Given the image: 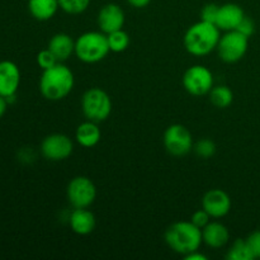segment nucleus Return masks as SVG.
<instances>
[{
  "mask_svg": "<svg viewBox=\"0 0 260 260\" xmlns=\"http://www.w3.org/2000/svg\"><path fill=\"white\" fill-rule=\"evenodd\" d=\"M75 84L74 74L62 62L43 70L40 79V91L47 101L57 102L71 93Z\"/></svg>",
  "mask_w": 260,
  "mask_h": 260,
  "instance_id": "1",
  "label": "nucleus"
},
{
  "mask_svg": "<svg viewBox=\"0 0 260 260\" xmlns=\"http://www.w3.org/2000/svg\"><path fill=\"white\" fill-rule=\"evenodd\" d=\"M220 38V29L217 25L200 20L188 28L183 38V43L190 55L206 56L217 48Z\"/></svg>",
  "mask_w": 260,
  "mask_h": 260,
  "instance_id": "2",
  "label": "nucleus"
},
{
  "mask_svg": "<svg viewBox=\"0 0 260 260\" xmlns=\"http://www.w3.org/2000/svg\"><path fill=\"white\" fill-rule=\"evenodd\" d=\"M165 241L173 251L185 256L200 249L203 243L202 230L190 221H178L165 231Z\"/></svg>",
  "mask_w": 260,
  "mask_h": 260,
  "instance_id": "3",
  "label": "nucleus"
},
{
  "mask_svg": "<svg viewBox=\"0 0 260 260\" xmlns=\"http://www.w3.org/2000/svg\"><path fill=\"white\" fill-rule=\"evenodd\" d=\"M109 51L107 35L103 32H85L75 41L76 57L85 63L99 62Z\"/></svg>",
  "mask_w": 260,
  "mask_h": 260,
  "instance_id": "4",
  "label": "nucleus"
},
{
  "mask_svg": "<svg viewBox=\"0 0 260 260\" xmlns=\"http://www.w3.org/2000/svg\"><path fill=\"white\" fill-rule=\"evenodd\" d=\"M81 109L88 121L99 123L111 116L112 99L101 88H90L81 98Z\"/></svg>",
  "mask_w": 260,
  "mask_h": 260,
  "instance_id": "5",
  "label": "nucleus"
},
{
  "mask_svg": "<svg viewBox=\"0 0 260 260\" xmlns=\"http://www.w3.org/2000/svg\"><path fill=\"white\" fill-rule=\"evenodd\" d=\"M249 38L238 30H229L220 38L217 45L218 56L226 63L240 61L248 52Z\"/></svg>",
  "mask_w": 260,
  "mask_h": 260,
  "instance_id": "6",
  "label": "nucleus"
},
{
  "mask_svg": "<svg viewBox=\"0 0 260 260\" xmlns=\"http://www.w3.org/2000/svg\"><path fill=\"white\" fill-rule=\"evenodd\" d=\"M66 196L74 208H88L96 198V188L88 177L73 178L68 184Z\"/></svg>",
  "mask_w": 260,
  "mask_h": 260,
  "instance_id": "7",
  "label": "nucleus"
},
{
  "mask_svg": "<svg viewBox=\"0 0 260 260\" xmlns=\"http://www.w3.org/2000/svg\"><path fill=\"white\" fill-rule=\"evenodd\" d=\"M183 86L189 94L202 96L213 88V75L206 66L193 65L183 75Z\"/></svg>",
  "mask_w": 260,
  "mask_h": 260,
  "instance_id": "8",
  "label": "nucleus"
},
{
  "mask_svg": "<svg viewBox=\"0 0 260 260\" xmlns=\"http://www.w3.org/2000/svg\"><path fill=\"white\" fill-rule=\"evenodd\" d=\"M164 146L173 156H184L193 149V137L183 124H172L164 134Z\"/></svg>",
  "mask_w": 260,
  "mask_h": 260,
  "instance_id": "9",
  "label": "nucleus"
},
{
  "mask_svg": "<svg viewBox=\"0 0 260 260\" xmlns=\"http://www.w3.org/2000/svg\"><path fill=\"white\" fill-rule=\"evenodd\" d=\"M74 144L69 136L63 134H52L45 137L41 144L43 157L50 161H62L73 154Z\"/></svg>",
  "mask_w": 260,
  "mask_h": 260,
  "instance_id": "10",
  "label": "nucleus"
},
{
  "mask_svg": "<svg viewBox=\"0 0 260 260\" xmlns=\"http://www.w3.org/2000/svg\"><path fill=\"white\" fill-rule=\"evenodd\" d=\"M202 208L208 212L212 218H222L230 212L231 198L225 190L211 189L203 196Z\"/></svg>",
  "mask_w": 260,
  "mask_h": 260,
  "instance_id": "11",
  "label": "nucleus"
},
{
  "mask_svg": "<svg viewBox=\"0 0 260 260\" xmlns=\"http://www.w3.org/2000/svg\"><path fill=\"white\" fill-rule=\"evenodd\" d=\"M124 22H126L124 12L118 4L109 3L99 10L98 25L102 32L106 33V35L114 32V30L122 29Z\"/></svg>",
  "mask_w": 260,
  "mask_h": 260,
  "instance_id": "12",
  "label": "nucleus"
},
{
  "mask_svg": "<svg viewBox=\"0 0 260 260\" xmlns=\"http://www.w3.org/2000/svg\"><path fill=\"white\" fill-rule=\"evenodd\" d=\"M20 84L19 68L13 61H0V95H15Z\"/></svg>",
  "mask_w": 260,
  "mask_h": 260,
  "instance_id": "13",
  "label": "nucleus"
},
{
  "mask_svg": "<svg viewBox=\"0 0 260 260\" xmlns=\"http://www.w3.org/2000/svg\"><path fill=\"white\" fill-rule=\"evenodd\" d=\"M245 18L243 8L234 3H228L218 7L217 17H216L215 24L220 30H235L239 27L241 20Z\"/></svg>",
  "mask_w": 260,
  "mask_h": 260,
  "instance_id": "14",
  "label": "nucleus"
},
{
  "mask_svg": "<svg viewBox=\"0 0 260 260\" xmlns=\"http://www.w3.org/2000/svg\"><path fill=\"white\" fill-rule=\"evenodd\" d=\"M202 239L203 243L210 248L220 249L229 243L230 233L223 223L212 221L202 229Z\"/></svg>",
  "mask_w": 260,
  "mask_h": 260,
  "instance_id": "15",
  "label": "nucleus"
},
{
  "mask_svg": "<svg viewBox=\"0 0 260 260\" xmlns=\"http://www.w3.org/2000/svg\"><path fill=\"white\" fill-rule=\"evenodd\" d=\"M71 230L81 236L89 235L95 228V217L88 208H75L69 218Z\"/></svg>",
  "mask_w": 260,
  "mask_h": 260,
  "instance_id": "16",
  "label": "nucleus"
},
{
  "mask_svg": "<svg viewBox=\"0 0 260 260\" xmlns=\"http://www.w3.org/2000/svg\"><path fill=\"white\" fill-rule=\"evenodd\" d=\"M47 48L56 56L58 62H63L75 53V41L68 33H56L48 42Z\"/></svg>",
  "mask_w": 260,
  "mask_h": 260,
  "instance_id": "17",
  "label": "nucleus"
},
{
  "mask_svg": "<svg viewBox=\"0 0 260 260\" xmlns=\"http://www.w3.org/2000/svg\"><path fill=\"white\" fill-rule=\"evenodd\" d=\"M102 137L101 128L98 123L93 121H86L79 124L75 132V140L80 146L83 147H94L99 144Z\"/></svg>",
  "mask_w": 260,
  "mask_h": 260,
  "instance_id": "18",
  "label": "nucleus"
},
{
  "mask_svg": "<svg viewBox=\"0 0 260 260\" xmlns=\"http://www.w3.org/2000/svg\"><path fill=\"white\" fill-rule=\"evenodd\" d=\"M58 0H28V10L35 19L45 22L57 13Z\"/></svg>",
  "mask_w": 260,
  "mask_h": 260,
  "instance_id": "19",
  "label": "nucleus"
},
{
  "mask_svg": "<svg viewBox=\"0 0 260 260\" xmlns=\"http://www.w3.org/2000/svg\"><path fill=\"white\" fill-rule=\"evenodd\" d=\"M210 101L217 108H228L234 102V93L229 86L218 85L213 86L210 91Z\"/></svg>",
  "mask_w": 260,
  "mask_h": 260,
  "instance_id": "20",
  "label": "nucleus"
},
{
  "mask_svg": "<svg viewBox=\"0 0 260 260\" xmlns=\"http://www.w3.org/2000/svg\"><path fill=\"white\" fill-rule=\"evenodd\" d=\"M107 40H108L109 50L116 53L126 51L129 46V41H131L128 33L124 32L123 29H118L112 33H108Z\"/></svg>",
  "mask_w": 260,
  "mask_h": 260,
  "instance_id": "21",
  "label": "nucleus"
},
{
  "mask_svg": "<svg viewBox=\"0 0 260 260\" xmlns=\"http://www.w3.org/2000/svg\"><path fill=\"white\" fill-rule=\"evenodd\" d=\"M226 258L229 260H253L254 255L251 253L246 240L238 239V240L234 241L233 246L229 249V253Z\"/></svg>",
  "mask_w": 260,
  "mask_h": 260,
  "instance_id": "22",
  "label": "nucleus"
},
{
  "mask_svg": "<svg viewBox=\"0 0 260 260\" xmlns=\"http://www.w3.org/2000/svg\"><path fill=\"white\" fill-rule=\"evenodd\" d=\"M58 5H60V9H62L68 14L76 15L81 14L88 9L90 0H58Z\"/></svg>",
  "mask_w": 260,
  "mask_h": 260,
  "instance_id": "23",
  "label": "nucleus"
},
{
  "mask_svg": "<svg viewBox=\"0 0 260 260\" xmlns=\"http://www.w3.org/2000/svg\"><path fill=\"white\" fill-rule=\"evenodd\" d=\"M194 151L202 159H210L215 155L216 152V145L212 140L203 139L200 140L197 144L194 145Z\"/></svg>",
  "mask_w": 260,
  "mask_h": 260,
  "instance_id": "24",
  "label": "nucleus"
},
{
  "mask_svg": "<svg viewBox=\"0 0 260 260\" xmlns=\"http://www.w3.org/2000/svg\"><path fill=\"white\" fill-rule=\"evenodd\" d=\"M58 60L56 58V56L48 48L47 50H42L37 55V63L42 70H47V69L55 66Z\"/></svg>",
  "mask_w": 260,
  "mask_h": 260,
  "instance_id": "25",
  "label": "nucleus"
},
{
  "mask_svg": "<svg viewBox=\"0 0 260 260\" xmlns=\"http://www.w3.org/2000/svg\"><path fill=\"white\" fill-rule=\"evenodd\" d=\"M211 218L212 217L208 215L207 211L203 210L202 208V210H198L193 213L192 218H190V222H192L193 225L197 226L198 229H201V230H202L203 228H206V226L211 222Z\"/></svg>",
  "mask_w": 260,
  "mask_h": 260,
  "instance_id": "26",
  "label": "nucleus"
},
{
  "mask_svg": "<svg viewBox=\"0 0 260 260\" xmlns=\"http://www.w3.org/2000/svg\"><path fill=\"white\" fill-rule=\"evenodd\" d=\"M218 7H220V5H216V4L205 5V7L202 8V10H201V20H205V22L213 23V24H215L216 17H217Z\"/></svg>",
  "mask_w": 260,
  "mask_h": 260,
  "instance_id": "27",
  "label": "nucleus"
},
{
  "mask_svg": "<svg viewBox=\"0 0 260 260\" xmlns=\"http://www.w3.org/2000/svg\"><path fill=\"white\" fill-rule=\"evenodd\" d=\"M246 243L253 253L254 259L260 258V231H254L253 234H250L246 239Z\"/></svg>",
  "mask_w": 260,
  "mask_h": 260,
  "instance_id": "28",
  "label": "nucleus"
},
{
  "mask_svg": "<svg viewBox=\"0 0 260 260\" xmlns=\"http://www.w3.org/2000/svg\"><path fill=\"white\" fill-rule=\"evenodd\" d=\"M235 30L243 33L244 36H246V37L249 38L253 36L254 30H255V25H254V22L250 19V18L245 17L243 20H241L240 24H239V27L236 28Z\"/></svg>",
  "mask_w": 260,
  "mask_h": 260,
  "instance_id": "29",
  "label": "nucleus"
},
{
  "mask_svg": "<svg viewBox=\"0 0 260 260\" xmlns=\"http://www.w3.org/2000/svg\"><path fill=\"white\" fill-rule=\"evenodd\" d=\"M150 2H151V0H127V3H128L131 7L136 8V9H141V8L147 7V5L150 4Z\"/></svg>",
  "mask_w": 260,
  "mask_h": 260,
  "instance_id": "30",
  "label": "nucleus"
},
{
  "mask_svg": "<svg viewBox=\"0 0 260 260\" xmlns=\"http://www.w3.org/2000/svg\"><path fill=\"white\" fill-rule=\"evenodd\" d=\"M184 258H185V260H207V256L203 255V254H201V253H198V250L188 254V255H185Z\"/></svg>",
  "mask_w": 260,
  "mask_h": 260,
  "instance_id": "31",
  "label": "nucleus"
},
{
  "mask_svg": "<svg viewBox=\"0 0 260 260\" xmlns=\"http://www.w3.org/2000/svg\"><path fill=\"white\" fill-rule=\"evenodd\" d=\"M8 101L5 96L0 95V118H2L3 116L5 114V112H7V108H8Z\"/></svg>",
  "mask_w": 260,
  "mask_h": 260,
  "instance_id": "32",
  "label": "nucleus"
}]
</instances>
